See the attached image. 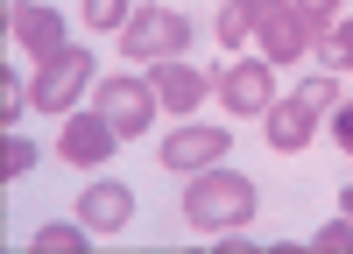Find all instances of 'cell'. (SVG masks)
<instances>
[{
    "label": "cell",
    "instance_id": "cell-1",
    "mask_svg": "<svg viewBox=\"0 0 353 254\" xmlns=\"http://www.w3.org/2000/svg\"><path fill=\"white\" fill-rule=\"evenodd\" d=\"M184 219H191V233H233V226H248L254 219V184L241 177V169H198L191 191H184Z\"/></svg>",
    "mask_w": 353,
    "mask_h": 254
},
{
    "label": "cell",
    "instance_id": "cell-13",
    "mask_svg": "<svg viewBox=\"0 0 353 254\" xmlns=\"http://www.w3.org/2000/svg\"><path fill=\"white\" fill-rule=\"evenodd\" d=\"M248 36H254V0H226V8H219V43L241 50Z\"/></svg>",
    "mask_w": 353,
    "mask_h": 254
},
{
    "label": "cell",
    "instance_id": "cell-15",
    "mask_svg": "<svg viewBox=\"0 0 353 254\" xmlns=\"http://www.w3.org/2000/svg\"><path fill=\"white\" fill-rule=\"evenodd\" d=\"M28 169H36V141L8 134V162H0V177H28Z\"/></svg>",
    "mask_w": 353,
    "mask_h": 254
},
{
    "label": "cell",
    "instance_id": "cell-8",
    "mask_svg": "<svg viewBox=\"0 0 353 254\" xmlns=\"http://www.w3.org/2000/svg\"><path fill=\"white\" fill-rule=\"evenodd\" d=\"M226 156V127H176L170 141H163V169H176V177H198V169H212Z\"/></svg>",
    "mask_w": 353,
    "mask_h": 254
},
{
    "label": "cell",
    "instance_id": "cell-20",
    "mask_svg": "<svg viewBox=\"0 0 353 254\" xmlns=\"http://www.w3.org/2000/svg\"><path fill=\"white\" fill-rule=\"evenodd\" d=\"M21 106H28V92H21V85L8 78V85H0V113H8V120H14V113H21Z\"/></svg>",
    "mask_w": 353,
    "mask_h": 254
},
{
    "label": "cell",
    "instance_id": "cell-22",
    "mask_svg": "<svg viewBox=\"0 0 353 254\" xmlns=\"http://www.w3.org/2000/svg\"><path fill=\"white\" fill-rule=\"evenodd\" d=\"M346 219H353V184H346Z\"/></svg>",
    "mask_w": 353,
    "mask_h": 254
},
{
    "label": "cell",
    "instance_id": "cell-18",
    "mask_svg": "<svg viewBox=\"0 0 353 254\" xmlns=\"http://www.w3.org/2000/svg\"><path fill=\"white\" fill-rule=\"evenodd\" d=\"M311 247H318V254H353V219H346V226H318Z\"/></svg>",
    "mask_w": 353,
    "mask_h": 254
},
{
    "label": "cell",
    "instance_id": "cell-12",
    "mask_svg": "<svg viewBox=\"0 0 353 254\" xmlns=\"http://www.w3.org/2000/svg\"><path fill=\"white\" fill-rule=\"evenodd\" d=\"M261 127H269V141H276L283 156H297L304 141H311V127H318V113H311L304 99H276L269 113H261Z\"/></svg>",
    "mask_w": 353,
    "mask_h": 254
},
{
    "label": "cell",
    "instance_id": "cell-11",
    "mask_svg": "<svg viewBox=\"0 0 353 254\" xmlns=\"http://www.w3.org/2000/svg\"><path fill=\"white\" fill-rule=\"evenodd\" d=\"M78 219L92 226V233H121V226L134 219V198H128V184H92L78 198Z\"/></svg>",
    "mask_w": 353,
    "mask_h": 254
},
{
    "label": "cell",
    "instance_id": "cell-21",
    "mask_svg": "<svg viewBox=\"0 0 353 254\" xmlns=\"http://www.w3.org/2000/svg\"><path fill=\"white\" fill-rule=\"evenodd\" d=\"M332 134H339V149L353 156V106H339V113H332Z\"/></svg>",
    "mask_w": 353,
    "mask_h": 254
},
{
    "label": "cell",
    "instance_id": "cell-9",
    "mask_svg": "<svg viewBox=\"0 0 353 254\" xmlns=\"http://www.w3.org/2000/svg\"><path fill=\"white\" fill-rule=\"evenodd\" d=\"M8 36L36 56V64H50L57 50H71V43H64V21H57L50 8H14V0H8Z\"/></svg>",
    "mask_w": 353,
    "mask_h": 254
},
{
    "label": "cell",
    "instance_id": "cell-2",
    "mask_svg": "<svg viewBox=\"0 0 353 254\" xmlns=\"http://www.w3.org/2000/svg\"><path fill=\"white\" fill-rule=\"evenodd\" d=\"M254 43L269 64H297L304 50H318L311 21H304V0H254Z\"/></svg>",
    "mask_w": 353,
    "mask_h": 254
},
{
    "label": "cell",
    "instance_id": "cell-16",
    "mask_svg": "<svg viewBox=\"0 0 353 254\" xmlns=\"http://www.w3.org/2000/svg\"><path fill=\"white\" fill-rule=\"evenodd\" d=\"M297 99H304L311 113H332V106H339V85H332V78H304V85H297Z\"/></svg>",
    "mask_w": 353,
    "mask_h": 254
},
{
    "label": "cell",
    "instance_id": "cell-7",
    "mask_svg": "<svg viewBox=\"0 0 353 254\" xmlns=\"http://www.w3.org/2000/svg\"><path fill=\"white\" fill-rule=\"evenodd\" d=\"M219 92H226V113H269L276 106V92H269V56L226 64L219 71Z\"/></svg>",
    "mask_w": 353,
    "mask_h": 254
},
{
    "label": "cell",
    "instance_id": "cell-5",
    "mask_svg": "<svg viewBox=\"0 0 353 254\" xmlns=\"http://www.w3.org/2000/svg\"><path fill=\"white\" fill-rule=\"evenodd\" d=\"M191 50V21L176 14V8H141L128 14V56H184Z\"/></svg>",
    "mask_w": 353,
    "mask_h": 254
},
{
    "label": "cell",
    "instance_id": "cell-19",
    "mask_svg": "<svg viewBox=\"0 0 353 254\" xmlns=\"http://www.w3.org/2000/svg\"><path fill=\"white\" fill-rule=\"evenodd\" d=\"M325 50H332V64H339V71H353V21H332Z\"/></svg>",
    "mask_w": 353,
    "mask_h": 254
},
{
    "label": "cell",
    "instance_id": "cell-14",
    "mask_svg": "<svg viewBox=\"0 0 353 254\" xmlns=\"http://www.w3.org/2000/svg\"><path fill=\"white\" fill-rule=\"evenodd\" d=\"M85 233H92L85 219H78V226H43L28 247H36V254H78V247H85Z\"/></svg>",
    "mask_w": 353,
    "mask_h": 254
},
{
    "label": "cell",
    "instance_id": "cell-17",
    "mask_svg": "<svg viewBox=\"0 0 353 254\" xmlns=\"http://www.w3.org/2000/svg\"><path fill=\"white\" fill-rule=\"evenodd\" d=\"M85 21L92 28H128V0H85Z\"/></svg>",
    "mask_w": 353,
    "mask_h": 254
},
{
    "label": "cell",
    "instance_id": "cell-3",
    "mask_svg": "<svg viewBox=\"0 0 353 254\" xmlns=\"http://www.w3.org/2000/svg\"><path fill=\"white\" fill-rule=\"evenodd\" d=\"M85 85H92V56H85V50H57L50 64L36 71V85H28V106H36V113H71Z\"/></svg>",
    "mask_w": 353,
    "mask_h": 254
},
{
    "label": "cell",
    "instance_id": "cell-4",
    "mask_svg": "<svg viewBox=\"0 0 353 254\" xmlns=\"http://www.w3.org/2000/svg\"><path fill=\"white\" fill-rule=\"evenodd\" d=\"M92 106L113 120V134H141V127L156 120V106H163V99H156V85H149V78H99Z\"/></svg>",
    "mask_w": 353,
    "mask_h": 254
},
{
    "label": "cell",
    "instance_id": "cell-10",
    "mask_svg": "<svg viewBox=\"0 0 353 254\" xmlns=\"http://www.w3.org/2000/svg\"><path fill=\"white\" fill-rule=\"evenodd\" d=\"M149 85H156V99H163L170 113H191V106L205 99V85H212V78H205L198 64H184V56H163Z\"/></svg>",
    "mask_w": 353,
    "mask_h": 254
},
{
    "label": "cell",
    "instance_id": "cell-6",
    "mask_svg": "<svg viewBox=\"0 0 353 254\" xmlns=\"http://www.w3.org/2000/svg\"><path fill=\"white\" fill-rule=\"evenodd\" d=\"M113 141H121V134H113V120H106V113L92 106V113H64V134H57V156H64V162H78V169H99L106 156H113Z\"/></svg>",
    "mask_w": 353,
    "mask_h": 254
}]
</instances>
